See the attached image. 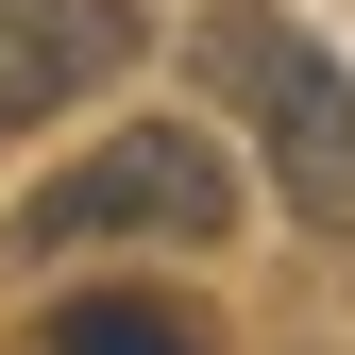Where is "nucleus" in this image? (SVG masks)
Here are the masks:
<instances>
[{
	"instance_id": "nucleus-1",
	"label": "nucleus",
	"mask_w": 355,
	"mask_h": 355,
	"mask_svg": "<svg viewBox=\"0 0 355 355\" xmlns=\"http://www.w3.org/2000/svg\"><path fill=\"white\" fill-rule=\"evenodd\" d=\"M203 85L254 119V153H271V187H288V220L304 237H355V85H338V51L322 34H288L271 0H203Z\"/></svg>"
},
{
	"instance_id": "nucleus-2",
	"label": "nucleus",
	"mask_w": 355,
	"mask_h": 355,
	"mask_svg": "<svg viewBox=\"0 0 355 355\" xmlns=\"http://www.w3.org/2000/svg\"><path fill=\"white\" fill-rule=\"evenodd\" d=\"M237 220V169H220L187 119H153V136H102L85 169L17 203V254H85V237H220Z\"/></svg>"
},
{
	"instance_id": "nucleus-3",
	"label": "nucleus",
	"mask_w": 355,
	"mask_h": 355,
	"mask_svg": "<svg viewBox=\"0 0 355 355\" xmlns=\"http://www.w3.org/2000/svg\"><path fill=\"white\" fill-rule=\"evenodd\" d=\"M119 68H136V0H0V136L68 119Z\"/></svg>"
},
{
	"instance_id": "nucleus-4",
	"label": "nucleus",
	"mask_w": 355,
	"mask_h": 355,
	"mask_svg": "<svg viewBox=\"0 0 355 355\" xmlns=\"http://www.w3.org/2000/svg\"><path fill=\"white\" fill-rule=\"evenodd\" d=\"M34 355H187V322L136 304V288H102V304H51V338H34Z\"/></svg>"
}]
</instances>
